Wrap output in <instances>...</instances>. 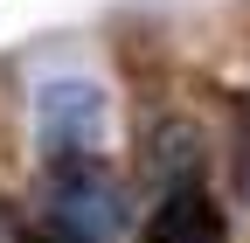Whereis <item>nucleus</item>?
Segmentation results:
<instances>
[{
  "label": "nucleus",
  "mask_w": 250,
  "mask_h": 243,
  "mask_svg": "<svg viewBox=\"0 0 250 243\" xmlns=\"http://www.w3.org/2000/svg\"><path fill=\"white\" fill-rule=\"evenodd\" d=\"M146 174L160 181V188H195V174H202V132L195 125H153L146 139Z\"/></svg>",
  "instance_id": "obj_4"
},
{
  "label": "nucleus",
  "mask_w": 250,
  "mask_h": 243,
  "mask_svg": "<svg viewBox=\"0 0 250 243\" xmlns=\"http://www.w3.org/2000/svg\"><path fill=\"white\" fill-rule=\"evenodd\" d=\"M42 229L62 243H118L125 229V195L98 160H56L42 181Z\"/></svg>",
  "instance_id": "obj_1"
},
{
  "label": "nucleus",
  "mask_w": 250,
  "mask_h": 243,
  "mask_svg": "<svg viewBox=\"0 0 250 243\" xmlns=\"http://www.w3.org/2000/svg\"><path fill=\"white\" fill-rule=\"evenodd\" d=\"M35 139H42L49 167H56V160H90L98 139H104V90L83 83V77L42 83V90H35Z\"/></svg>",
  "instance_id": "obj_2"
},
{
  "label": "nucleus",
  "mask_w": 250,
  "mask_h": 243,
  "mask_svg": "<svg viewBox=\"0 0 250 243\" xmlns=\"http://www.w3.org/2000/svg\"><path fill=\"white\" fill-rule=\"evenodd\" d=\"M223 208H215L202 188H174L160 208H153V223H146V236L139 243H223Z\"/></svg>",
  "instance_id": "obj_3"
},
{
  "label": "nucleus",
  "mask_w": 250,
  "mask_h": 243,
  "mask_svg": "<svg viewBox=\"0 0 250 243\" xmlns=\"http://www.w3.org/2000/svg\"><path fill=\"white\" fill-rule=\"evenodd\" d=\"M236 181H243V195H250V139H243V160H236Z\"/></svg>",
  "instance_id": "obj_6"
},
{
  "label": "nucleus",
  "mask_w": 250,
  "mask_h": 243,
  "mask_svg": "<svg viewBox=\"0 0 250 243\" xmlns=\"http://www.w3.org/2000/svg\"><path fill=\"white\" fill-rule=\"evenodd\" d=\"M14 243H62L56 229H28V236H14Z\"/></svg>",
  "instance_id": "obj_5"
}]
</instances>
